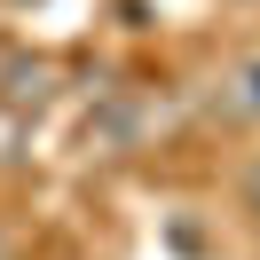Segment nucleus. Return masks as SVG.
Listing matches in <instances>:
<instances>
[{
	"label": "nucleus",
	"mask_w": 260,
	"mask_h": 260,
	"mask_svg": "<svg viewBox=\"0 0 260 260\" xmlns=\"http://www.w3.org/2000/svg\"><path fill=\"white\" fill-rule=\"evenodd\" d=\"M221 103H229V118H260V55H252V63H237V71H229Z\"/></svg>",
	"instance_id": "nucleus-1"
},
{
	"label": "nucleus",
	"mask_w": 260,
	"mask_h": 260,
	"mask_svg": "<svg viewBox=\"0 0 260 260\" xmlns=\"http://www.w3.org/2000/svg\"><path fill=\"white\" fill-rule=\"evenodd\" d=\"M0 260H16V244H8V229H0Z\"/></svg>",
	"instance_id": "nucleus-3"
},
{
	"label": "nucleus",
	"mask_w": 260,
	"mask_h": 260,
	"mask_svg": "<svg viewBox=\"0 0 260 260\" xmlns=\"http://www.w3.org/2000/svg\"><path fill=\"white\" fill-rule=\"evenodd\" d=\"M244 213H252V221H260V166H252V174H244Z\"/></svg>",
	"instance_id": "nucleus-2"
}]
</instances>
